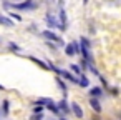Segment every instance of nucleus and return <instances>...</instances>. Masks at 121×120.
<instances>
[{"mask_svg": "<svg viewBox=\"0 0 121 120\" xmlns=\"http://www.w3.org/2000/svg\"><path fill=\"white\" fill-rule=\"evenodd\" d=\"M30 120H43V115H42V113H33Z\"/></svg>", "mask_w": 121, "mask_h": 120, "instance_id": "obj_22", "label": "nucleus"}, {"mask_svg": "<svg viewBox=\"0 0 121 120\" xmlns=\"http://www.w3.org/2000/svg\"><path fill=\"white\" fill-rule=\"evenodd\" d=\"M9 17H10V19H15L17 22H22V17H20L18 14H12V12H10V14H9Z\"/></svg>", "mask_w": 121, "mask_h": 120, "instance_id": "obj_20", "label": "nucleus"}, {"mask_svg": "<svg viewBox=\"0 0 121 120\" xmlns=\"http://www.w3.org/2000/svg\"><path fill=\"white\" fill-rule=\"evenodd\" d=\"M91 120H101V118H99V117H93Z\"/></svg>", "mask_w": 121, "mask_h": 120, "instance_id": "obj_24", "label": "nucleus"}, {"mask_svg": "<svg viewBox=\"0 0 121 120\" xmlns=\"http://www.w3.org/2000/svg\"><path fill=\"white\" fill-rule=\"evenodd\" d=\"M83 4H85V5H86V4H88V0H83Z\"/></svg>", "mask_w": 121, "mask_h": 120, "instance_id": "obj_25", "label": "nucleus"}, {"mask_svg": "<svg viewBox=\"0 0 121 120\" xmlns=\"http://www.w3.org/2000/svg\"><path fill=\"white\" fill-rule=\"evenodd\" d=\"M0 25H2V27H7V29H10V27H15L13 20H12L10 17L4 15V14H0Z\"/></svg>", "mask_w": 121, "mask_h": 120, "instance_id": "obj_5", "label": "nucleus"}, {"mask_svg": "<svg viewBox=\"0 0 121 120\" xmlns=\"http://www.w3.org/2000/svg\"><path fill=\"white\" fill-rule=\"evenodd\" d=\"M90 107H91V110H93V112H96V113H99V112H101V103H99V100H98V98L90 97Z\"/></svg>", "mask_w": 121, "mask_h": 120, "instance_id": "obj_8", "label": "nucleus"}, {"mask_svg": "<svg viewBox=\"0 0 121 120\" xmlns=\"http://www.w3.org/2000/svg\"><path fill=\"white\" fill-rule=\"evenodd\" d=\"M70 107H71V112L75 113V117H78V118H83V115H85V113H83L81 107H80V105H78L76 102H73V103H71Z\"/></svg>", "mask_w": 121, "mask_h": 120, "instance_id": "obj_9", "label": "nucleus"}, {"mask_svg": "<svg viewBox=\"0 0 121 120\" xmlns=\"http://www.w3.org/2000/svg\"><path fill=\"white\" fill-rule=\"evenodd\" d=\"M58 22H60V30L65 32L66 30V12L63 7H60V14H58Z\"/></svg>", "mask_w": 121, "mask_h": 120, "instance_id": "obj_4", "label": "nucleus"}, {"mask_svg": "<svg viewBox=\"0 0 121 120\" xmlns=\"http://www.w3.org/2000/svg\"><path fill=\"white\" fill-rule=\"evenodd\" d=\"M28 60H32L33 63H37L38 67H42V68H45V70H50V67H48V63H47V62H43V60H38L37 57H28Z\"/></svg>", "mask_w": 121, "mask_h": 120, "instance_id": "obj_12", "label": "nucleus"}, {"mask_svg": "<svg viewBox=\"0 0 121 120\" xmlns=\"http://www.w3.org/2000/svg\"><path fill=\"white\" fill-rule=\"evenodd\" d=\"M9 100H4L2 102V112H4V115H9Z\"/></svg>", "mask_w": 121, "mask_h": 120, "instance_id": "obj_16", "label": "nucleus"}, {"mask_svg": "<svg viewBox=\"0 0 121 120\" xmlns=\"http://www.w3.org/2000/svg\"><path fill=\"white\" fill-rule=\"evenodd\" d=\"M47 108H48V110H50L52 113H55V115H58V113L61 112V110L58 108V103H55V102H53L52 98H50V102L47 103Z\"/></svg>", "mask_w": 121, "mask_h": 120, "instance_id": "obj_11", "label": "nucleus"}, {"mask_svg": "<svg viewBox=\"0 0 121 120\" xmlns=\"http://www.w3.org/2000/svg\"><path fill=\"white\" fill-rule=\"evenodd\" d=\"M55 80H56V85L61 88V92H63V93H65V97H66V90H68V88H66V83L61 80V77H56Z\"/></svg>", "mask_w": 121, "mask_h": 120, "instance_id": "obj_14", "label": "nucleus"}, {"mask_svg": "<svg viewBox=\"0 0 121 120\" xmlns=\"http://www.w3.org/2000/svg\"><path fill=\"white\" fill-rule=\"evenodd\" d=\"M58 108H60L61 112H65V113H70V112H71V107L66 103V100H65V98H63L61 102H58Z\"/></svg>", "mask_w": 121, "mask_h": 120, "instance_id": "obj_13", "label": "nucleus"}, {"mask_svg": "<svg viewBox=\"0 0 121 120\" xmlns=\"http://www.w3.org/2000/svg\"><path fill=\"white\" fill-rule=\"evenodd\" d=\"M70 68H71V70H73L75 73L81 75V68H80V65H78V63H71V65H70Z\"/></svg>", "mask_w": 121, "mask_h": 120, "instance_id": "obj_17", "label": "nucleus"}, {"mask_svg": "<svg viewBox=\"0 0 121 120\" xmlns=\"http://www.w3.org/2000/svg\"><path fill=\"white\" fill-rule=\"evenodd\" d=\"M45 20H47V24H48V27L50 29H55V27H58L60 29V22L53 17V15H50V14H47V17H45Z\"/></svg>", "mask_w": 121, "mask_h": 120, "instance_id": "obj_6", "label": "nucleus"}, {"mask_svg": "<svg viewBox=\"0 0 121 120\" xmlns=\"http://www.w3.org/2000/svg\"><path fill=\"white\" fill-rule=\"evenodd\" d=\"M4 5L9 7V9H13V10H35L38 7V2L37 0H25V2H18V4L5 2Z\"/></svg>", "mask_w": 121, "mask_h": 120, "instance_id": "obj_1", "label": "nucleus"}, {"mask_svg": "<svg viewBox=\"0 0 121 120\" xmlns=\"http://www.w3.org/2000/svg\"><path fill=\"white\" fill-rule=\"evenodd\" d=\"M9 48H10V50H15V52H20V47L15 45V43H12V42L9 43Z\"/></svg>", "mask_w": 121, "mask_h": 120, "instance_id": "obj_21", "label": "nucleus"}, {"mask_svg": "<svg viewBox=\"0 0 121 120\" xmlns=\"http://www.w3.org/2000/svg\"><path fill=\"white\" fill-rule=\"evenodd\" d=\"M42 35H43V37H45V38H47L48 42L52 40V43H58V45H63V40H61V38H60V37H58V35H56L55 32H52V30H43V32H42Z\"/></svg>", "mask_w": 121, "mask_h": 120, "instance_id": "obj_3", "label": "nucleus"}, {"mask_svg": "<svg viewBox=\"0 0 121 120\" xmlns=\"http://www.w3.org/2000/svg\"><path fill=\"white\" fill-rule=\"evenodd\" d=\"M80 52H81V47H80L78 42H71V43L65 45V53H66L68 57H75V55H78Z\"/></svg>", "mask_w": 121, "mask_h": 120, "instance_id": "obj_2", "label": "nucleus"}, {"mask_svg": "<svg viewBox=\"0 0 121 120\" xmlns=\"http://www.w3.org/2000/svg\"><path fill=\"white\" fill-rule=\"evenodd\" d=\"M58 77H61V78H66V80H70L71 83H78V77L71 75V73H70V72H66V70H61Z\"/></svg>", "mask_w": 121, "mask_h": 120, "instance_id": "obj_7", "label": "nucleus"}, {"mask_svg": "<svg viewBox=\"0 0 121 120\" xmlns=\"http://www.w3.org/2000/svg\"><path fill=\"white\" fill-rule=\"evenodd\" d=\"M43 108H45L43 105H40V103H37V107L33 108V113H42V112H43Z\"/></svg>", "mask_w": 121, "mask_h": 120, "instance_id": "obj_19", "label": "nucleus"}, {"mask_svg": "<svg viewBox=\"0 0 121 120\" xmlns=\"http://www.w3.org/2000/svg\"><path fill=\"white\" fill-rule=\"evenodd\" d=\"M80 40H81V42H80L81 45H85V47H88V48H90V45H91V43H90V40H88L86 37H81Z\"/></svg>", "mask_w": 121, "mask_h": 120, "instance_id": "obj_18", "label": "nucleus"}, {"mask_svg": "<svg viewBox=\"0 0 121 120\" xmlns=\"http://www.w3.org/2000/svg\"><path fill=\"white\" fill-rule=\"evenodd\" d=\"M0 90H4V85H0Z\"/></svg>", "mask_w": 121, "mask_h": 120, "instance_id": "obj_26", "label": "nucleus"}, {"mask_svg": "<svg viewBox=\"0 0 121 120\" xmlns=\"http://www.w3.org/2000/svg\"><path fill=\"white\" fill-rule=\"evenodd\" d=\"M61 120H66V118H61Z\"/></svg>", "mask_w": 121, "mask_h": 120, "instance_id": "obj_27", "label": "nucleus"}, {"mask_svg": "<svg viewBox=\"0 0 121 120\" xmlns=\"http://www.w3.org/2000/svg\"><path fill=\"white\" fill-rule=\"evenodd\" d=\"M0 43H2V40H0Z\"/></svg>", "mask_w": 121, "mask_h": 120, "instance_id": "obj_28", "label": "nucleus"}, {"mask_svg": "<svg viewBox=\"0 0 121 120\" xmlns=\"http://www.w3.org/2000/svg\"><path fill=\"white\" fill-rule=\"evenodd\" d=\"M103 90L99 88V87H91L90 88V97H93V98H99V97H103Z\"/></svg>", "mask_w": 121, "mask_h": 120, "instance_id": "obj_10", "label": "nucleus"}, {"mask_svg": "<svg viewBox=\"0 0 121 120\" xmlns=\"http://www.w3.org/2000/svg\"><path fill=\"white\" fill-rule=\"evenodd\" d=\"M78 83H80L81 87H88V85H90V80H88V77H86L85 73H81L80 78H78Z\"/></svg>", "mask_w": 121, "mask_h": 120, "instance_id": "obj_15", "label": "nucleus"}, {"mask_svg": "<svg viewBox=\"0 0 121 120\" xmlns=\"http://www.w3.org/2000/svg\"><path fill=\"white\" fill-rule=\"evenodd\" d=\"M108 90H109V93H111V95H118V88H114V87H109Z\"/></svg>", "mask_w": 121, "mask_h": 120, "instance_id": "obj_23", "label": "nucleus"}]
</instances>
